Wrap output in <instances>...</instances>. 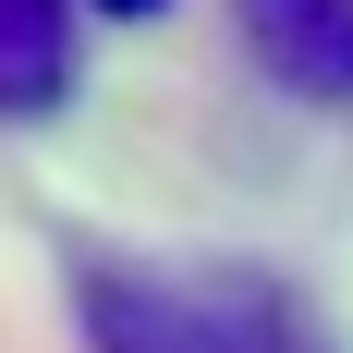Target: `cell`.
Returning a JSON list of instances; mask_svg holds the SVG:
<instances>
[{"label": "cell", "instance_id": "obj_1", "mask_svg": "<svg viewBox=\"0 0 353 353\" xmlns=\"http://www.w3.org/2000/svg\"><path fill=\"white\" fill-rule=\"evenodd\" d=\"M73 329L85 353H341L317 305L256 256H85Z\"/></svg>", "mask_w": 353, "mask_h": 353}, {"label": "cell", "instance_id": "obj_2", "mask_svg": "<svg viewBox=\"0 0 353 353\" xmlns=\"http://www.w3.org/2000/svg\"><path fill=\"white\" fill-rule=\"evenodd\" d=\"M232 25L281 98L353 110V0H232Z\"/></svg>", "mask_w": 353, "mask_h": 353}, {"label": "cell", "instance_id": "obj_3", "mask_svg": "<svg viewBox=\"0 0 353 353\" xmlns=\"http://www.w3.org/2000/svg\"><path fill=\"white\" fill-rule=\"evenodd\" d=\"M73 98V0H0V122Z\"/></svg>", "mask_w": 353, "mask_h": 353}, {"label": "cell", "instance_id": "obj_4", "mask_svg": "<svg viewBox=\"0 0 353 353\" xmlns=\"http://www.w3.org/2000/svg\"><path fill=\"white\" fill-rule=\"evenodd\" d=\"M98 12H122V25H134V12H171V0H98Z\"/></svg>", "mask_w": 353, "mask_h": 353}]
</instances>
